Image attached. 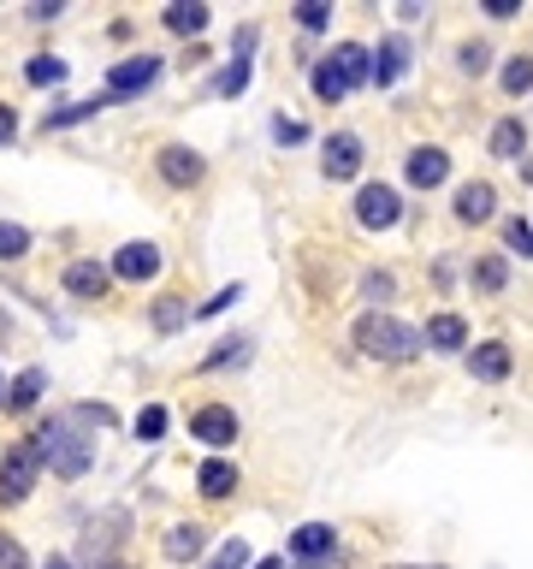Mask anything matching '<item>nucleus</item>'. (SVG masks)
I'll list each match as a JSON object with an SVG mask.
<instances>
[{
  "mask_svg": "<svg viewBox=\"0 0 533 569\" xmlns=\"http://www.w3.org/2000/svg\"><path fill=\"white\" fill-rule=\"evenodd\" d=\"M24 78H30V83H60V78H66V60H48V54H36L30 66H24Z\"/></svg>",
  "mask_w": 533,
  "mask_h": 569,
  "instance_id": "28",
  "label": "nucleus"
},
{
  "mask_svg": "<svg viewBox=\"0 0 533 569\" xmlns=\"http://www.w3.org/2000/svg\"><path fill=\"white\" fill-rule=\"evenodd\" d=\"M60 12H66V7H60V0H48V7H30V18L48 24V18H60Z\"/></svg>",
  "mask_w": 533,
  "mask_h": 569,
  "instance_id": "43",
  "label": "nucleus"
},
{
  "mask_svg": "<svg viewBox=\"0 0 533 569\" xmlns=\"http://www.w3.org/2000/svg\"><path fill=\"white\" fill-rule=\"evenodd\" d=\"M355 220H362L367 232H386V225L403 220V196L391 184H362V196H355Z\"/></svg>",
  "mask_w": 533,
  "mask_h": 569,
  "instance_id": "4",
  "label": "nucleus"
},
{
  "mask_svg": "<svg viewBox=\"0 0 533 569\" xmlns=\"http://www.w3.org/2000/svg\"><path fill=\"white\" fill-rule=\"evenodd\" d=\"M403 72H410V42H403V36H386V42H379V54L367 60V78L386 90V83H398Z\"/></svg>",
  "mask_w": 533,
  "mask_h": 569,
  "instance_id": "8",
  "label": "nucleus"
},
{
  "mask_svg": "<svg viewBox=\"0 0 533 569\" xmlns=\"http://www.w3.org/2000/svg\"><path fill=\"white\" fill-rule=\"evenodd\" d=\"M24 249H30V232H24V225H12V220H0V261H18Z\"/></svg>",
  "mask_w": 533,
  "mask_h": 569,
  "instance_id": "25",
  "label": "nucleus"
},
{
  "mask_svg": "<svg viewBox=\"0 0 533 569\" xmlns=\"http://www.w3.org/2000/svg\"><path fill=\"white\" fill-rule=\"evenodd\" d=\"M463 72H486V42H468L463 48Z\"/></svg>",
  "mask_w": 533,
  "mask_h": 569,
  "instance_id": "39",
  "label": "nucleus"
},
{
  "mask_svg": "<svg viewBox=\"0 0 533 569\" xmlns=\"http://www.w3.org/2000/svg\"><path fill=\"white\" fill-rule=\"evenodd\" d=\"M492 202H498V196H492V184H463V190H456V220H463V225H480V220H492Z\"/></svg>",
  "mask_w": 533,
  "mask_h": 569,
  "instance_id": "15",
  "label": "nucleus"
},
{
  "mask_svg": "<svg viewBox=\"0 0 533 569\" xmlns=\"http://www.w3.org/2000/svg\"><path fill=\"white\" fill-rule=\"evenodd\" d=\"M107 569H119V564H107Z\"/></svg>",
  "mask_w": 533,
  "mask_h": 569,
  "instance_id": "46",
  "label": "nucleus"
},
{
  "mask_svg": "<svg viewBox=\"0 0 533 569\" xmlns=\"http://www.w3.org/2000/svg\"><path fill=\"white\" fill-rule=\"evenodd\" d=\"M237 297H244V285H225V290H220V297H208V302H202V309H196V314H220V309H232V302H237Z\"/></svg>",
  "mask_w": 533,
  "mask_h": 569,
  "instance_id": "36",
  "label": "nucleus"
},
{
  "mask_svg": "<svg viewBox=\"0 0 533 569\" xmlns=\"http://www.w3.org/2000/svg\"><path fill=\"white\" fill-rule=\"evenodd\" d=\"M290 552H297V564H302V569H321V564L338 552V534H333L326 522H302L297 534H290Z\"/></svg>",
  "mask_w": 533,
  "mask_h": 569,
  "instance_id": "6",
  "label": "nucleus"
},
{
  "mask_svg": "<svg viewBox=\"0 0 533 569\" xmlns=\"http://www.w3.org/2000/svg\"><path fill=\"white\" fill-rule=\"evenodd\" d=\"M421 345L444 350V357H451V350H463V345H468V326H463V314H433V321H427V333H421Z\"/></svg>",
  "mask_w": 533,
  "mask_h": 569,
  "instance_id": "14",
  "label": "nucleus"
},
{
  "mask_svg": "<svg viewBox=\"0 0 533 569\" xmlns=\"http://www.w3.org/2000/svg\"><path fill=\"white\" fill-rule=\"evenodd\" d=\"M244 90H249V60H237V66H225L213 78V95H244Z\"/></svg>",
  "mask_w": 533,
  "mask_h": 569,
  "instance_id": "26",
  "label": "nucleus"
},
{
  "mask_svg": "<svg viewBox=\"0 0 533 569\" xmlns=\"http://www.w3.org/2000/svg\"><path fill=\"white\" fill-rule=\"evenodd\" d=\"M480 12H492V18H510V12H522V0H480Z\"/></svg>",
  "mask_w": 533,
  "mask_h": 569,
  "instance_id": "41",
  "label": "nucleus"
},
{
  "mask_svg": "<svg viewBox=\"0 0 533 569\" xmlns=\"http://www.w3.org/2000/svg\"><path fill=\"white\" fill-rule=\"evenodd\" d=\"M504 244H510V249H522V256H533V232H528L522 220H504Z\"/></svg>",
  "mask_w": 533,
  "mask_h": 569,
  "instance_id": "34",
  "label": "nucleus"
},
{
  "mask_svg": "<svg viewBox=\"0 0 533 569\" xmlns=\"http://www.w3.org/2000/svg\"><path fill=\"white\" fill-rule=\"evenodd\" d=\"M36 475H42V445H36V439L12 445L6 463H0V504H24L30 487H36Z\"/></svg>",
  "mask_w": 533,
  "mask_h": 569,
  "instance_id": "3",
  "label": "nucleus"
},
{
  "mask_svg": "<svg viewBox=\"0 0 533 569\" xmlns=\"http://www.w3.org/2000/svg\"><path fill=\"white\" fill-rule=\"evenodd\" d=\"M362 290H367L374 302H386V297H391V273H367V280H362Z\"/></svg>",
  "mask_w": 533,
  "mask_h": 569,
  "instance_id": "38",
  "label": "nucleus"
},
{
  "mask_svg": "<svg viewBox=\"0 0 533 569\" xmlns=\"http://www.w3.org/2000/svg\"><path fill=\"white\" fill-rule=\"evenodd\" d=\"M256 569H285V558H261Z\"/></svg>",
  "mask_w": 533,
  "mask_h": 569,
  "instance_id": "44",
  "label": "nucleus"
},
{
  "mask_svg": "<svg viewBox=\"0 0 533 569\" xmlns=\"http://www.w3.org/2000/svg\"><path fill=\"white\" fill-rule=\"evenodd\" d=\"M48 569H72V564L66 558H48Z\"/></svg>",
  "mask_w": 533,
  "mask_h": 569,
  "instance_id": "45",
  "label": "nucleus"
},
{
  "mask_svg": "<svg viewBox=\"0 0 533 569\" xmlns=\"http://www.w3.org/2000/svg\"><path fill=\"white\" fill-rule=\"evenodd\" d=\"M474 285H480V290H504V285H510V268H504L498 256H486V261L474 268Z\"/></svg>",
  "mask_w": 533,
  "mask_h": 569,
  "instance_id": "27",
  "label": "nucleus"
},
{
  "mask_svg": "<svg viewBox=\"0 0 533 569\" xmlns=\"http://www.w3.org/2000/svg\"><path fill=\"white\" fill-rule=\"evenodd\" d=\"M160 434H167V410H160V403H148V410L136 415V439L148 445V439H160Z\"/></svg>",
  "mask_w": 533,
  "mask_h": 569,
  "instance_id": "30",
  "label": "nucleus"
},
{
  "mask_svg": "<svg viewBox=\"0 0 533 569\" xmlns=\"http://www.w3.org/2000/svg\"><path fill=\"white\" fill-rule=\"evenodd\" d=\"M107 107V90H101L95 101H72V107H60V113H48V131H66V125H83V119H95V113Z\"/></svg>",
  "mask_w": 533,
  "mask_h": 569,
  "instance_id": "22",
  "label": "nucleus"
},
{
  "mask_svg": "<svg viewBox=\"0 0 533 569\" xmlns=\"http://www.w3.org/2000/svg\"><path fill=\"white\" fill-rule=\"evenodd\" d=\"M36 445H42V463H48V469L66 475V480L89 475V463H95V439L78 434V415H54V422L36 434Z\"/></svg>",
  "mask_w": 533,
  "mask_h": 569,
  "instance_id": "1",
  "label": "nucleus"
},
{
  "mask_svg": "<svg viewBox=\"0 0 533 569\" xmlns=\"http://www.w3.org/2000/svg\"><path fill=\"white\" fill-rule=\"evenodd\" d=\"M178 321H184V302H160V309H155V326H160V333H172Z\"/></svg>",
  "mask_w": 533,
  "mask_h": 569,
  "instance_id": "37",
  "label": "nucleus"
},
{
  "mask_svg": "<svg viewBox=\"0 0 533 569\" xmlns=\"http://www.w3.org/2000/svg\"><path fill=\"white\" fill-rule=\"evenodd\" d=\"M314 95H321V101H344L350 90L338 83V72H333V66H314Z\"/></svg>",
  "mask_w": 533,
  "mask_h": 569,
  "instance_id": "31",
  "label": "nucleus"
},
{
  "mask_svg": "<svg viewBox=\"0 0 533 569\" xmlns=\"http://www.w3.org/2000/svg\"><path fill=\"white\" fill-rule=\"evenodd\" d=\"M107 285H113V268H101V261H72L66 268V290L72 297H107Z\"/></svg>",
  "mask_w": 533,
  "mask_h": 569,
  "instance_id": "12",
  "label": "nucleus"
},
{
  "mask_svg": "<svg viewBox=\"0 0 533 569\" xmlns=\"http://www.w3.org/2000/svg\"><path fill=\"white\" fill-rule=\"evenodd\" d=\"M196 487H202V499H232V492H237V469L225 457H208L196 469Z\"/></svg>",
  "mask_w": 533,
  "mask_h": 569,
  "instance_id": "16",
  "label": "nucleus"
},
{
  "mask_svg": "<svg viewBox=\"0 0 533 569\" xmlns=\"http://www.w3.org/2000/svg\"><path fill=\"white\" fill-rule=\"evenodd\" d=\"M273 137H278V143H302V137H309V131H302L297 119H273Z\"/></svg>",
  "mask_w": 533,
  "mask_h": 569,
  "instance_id": "40",
  "label": "nucleus"
},
{
  "mask_svg": "<svg viewBox=\"0 0 533 569\" xmlns=\"http://www.w3.org/2000/svg\"><path fill=\"white\" fill-rule=\"evenodd\" d=\"M297 24H302V30H326V24H333V7H321V0H302V7H297Z\"/></svg>",
  "mask_w": 533,
  "mask_h": 569,
  "instance_id": "32",
  "label": "nucleus"
},
{
  "mask_svg": "<svg viewBox=\"0 0 533 569\" xmlns=\"http://www.w3.org/2000/svg\"><path fill=\"white\" fill-rule=\"evenodd\" d=\"M190 439H202V445H213V451L232 445V439H237V415L225 410V403H208V410L190 415Z\"/></svg>",
  "mask_w": 533,
  "mask_h": 569,
  "instance_id": "7",
  "label": "nucleus"
},
{
  "mask_svg": "<svg viewBox=\"0 0 533 569\" xmlns=\"http://www.w3.org/2000/svg\"><path fill=\"white\" fill-rule=\"evenodd\" d=\"M167 30H178V36L208 30V7L202 0H178V7H167Z\"/></svg>",
  "mask_w": 533,
  "mask_h": 569,
  "instance_id": "19",
  "label": "nucleus"
},
{
  "mask_svg": "<svg viewBox=\"0 0 533 569\" xmlns=\"http://www.w3.org/2000/svg\"><path fill=\"white\" fill-rule=\"evenodd\" d=\"M42 386H48V374H42V368H24L18 379H12V391H6V410H36Z\"/></svg>",
  "mask_w": 533,
  "mask_h": 569,
  "instance_id": "20",
  "label": "nucleus"
},
{
  "mask_svg": "<svg viewBox=\"0 0 533 569\" xmlns=\"http://www.w3.org/2000/svg\"><path fill=\"white\" fill-rule=\"evenodd\" d=\"M202 546H208V528H196V522H178V528H167V558H172V564L202 558Z\"/></svg>",
  "mask_w": 533,
  "mask_h": 569,
  "instance_id": "18",
  "label": "nucleus"
},
{
  "mask_svg": "<svg viewBox=\"0 0 533 569\" xmlns=\"http://www.w3.org/2000/svg\"><path fill=\"white\" fill-rule=\"evenodd\" d=\"M160 78V60L155 54H136V60H119V66L107 72V101H119V95H136V90H148V83Z\"/></svg>",
  "mask_w": 533,
  "mask_h": 569,
  "instance_id": "5",
  "label": "nucleus"
},
{
  "mask_svg": "<svg viewBox=\"0 0 533 569\" xmlns=\"http://www.w3.org/2000/svg\"><path fill=\"white\" fill-rule=\"evenodd\" d=\"M244 564H249V546H244V540H225L220 558H213L208 569H244Z\"/></svg>",
  "mask_w": 533,
  "mask_h": 569,
  "instance_id": "33",
  "label": "nucleus"
},
{
  "mask_svg": "<svg viewBox=\"0 0 533 569\" xmlns=\"http://www.w3.org/2000/svg\"><path fill=\"white\" fill-rule=\"evenodd\" d=\"M202 172H208V167H202V155H196V148H184V143L160 148V179H167V184L190 190V184L202 179Z\"/></svg>",
  "mask_w": 533,
  "mask_h": 569,
  "instance_id": "10",
  "label": "nucleus"
},
{
  "mask_svg": "<svg viewBox=\"0 0 533 569\" xmlns=\"http://www.w3.org/2000/svg\"><path fill=\"white\" fill-rule=\"evenodd\" d=\"M355 345H362V357H379V362H410L415 350H421V333L415 326H403L398 314H362L355 321Z\"/></svg>",
  "mask_w": 533,
  "mask_h": 569,
  "instance_id": "2",
  "label": "nucleus"
},
{
  "mask_svg": "<svg viewBox=\"0 0 533 569\" xmlns=\"http://www.w3.org/2000/svg\"><path fill=\"white\" fill-rule=\"evenodd\" d=\"M18 137V119H12V107H0V143H12Z\"/></svg>",
  "mask_w": 533,
  "mask_h": 569,
  "instance_id": "42",
  "label": "nucleus"
},
{
  "mask_svg": "<svg viewBox=\"0 0 533 569\" xmlns=\"http://www.w3.org/2000/svg\"><path fill=\"white\" fill-rule=\"evenodd\" d=\"M444 179H451V155H444V148H415V155H410V184L433 190Z\"/></svg>",
  "mask_w": 533,
  "mask_h": 569,
  "instance_id": "13",
  "label": "nucleus"
},
{
  "mask_svg": "<svg viewBox=\"0 0 533 569\" xmlns=\"http://www.w3.org/2000/svg\"><path fill=\"white\" fill-rule=\"evenodd\" d=\"M0 569H30V558H24V546L12 534H0Z\"/></svg>",
  "mask_w": 533,
  "mask_h": 569,
  "instance_id": "35",
  "label": "nucleus"
},
{
  "mask_svg": "<svg viewBox=\"0 0 533 569\" xmlns=\"http://www.w3.org/2000/svg\"><path fill=\"white\" fill-rule=\"evenodd\" d=\"M522 148H528L522 119H504L498 131H492V155H498V160H522Z\"/></svg>",
  "mask_w": 533,
  "mask_h": 569,
  "instance_id": "21",
  "label": "nucleus"
},
{
  "mask_svg": "<svg viewBox=\"0 0 533 569\" xmlns=\"http://www.w3.org/2000/svg\"><path fill=\"white\" fill-rule=\"evenodd\" d=\"M474 374L480 379H504V374H510V350H504V345H480L474 350Z\"/></svg>",
  "mask_w": 533,
  "mask_h": 569,
  "instance_id": "23",
  "label": "nucleus"
},
{
  "mask_svg": "<svg viewBox=\"0 0 533 569\" xmlns=\"http://www.w3.org/2000/svg\"><path fill=\"white\" fill-rule=\"evenodd\" d=\"M232 362H249V338H225V350H213L202 368H232Z\"/></svg>",
  "mask_w": 533,
  "mask_h": 569,
  "instance_id": "29",
  "label": "nucleus"
},
{
  "mask_svg": "<svg viewBox=\"0 0 533 569\" xmlns=\"http://www.w3.org/2000/svg\"><path fill=\"white\" fill-rule=\"evenodd\" d=\"M355 172H362V137H326V179H355Z\"/></svg>",
  "mask_w": 533,
  "mask_h": 569,
  "instance_id": "11",
  "label": "nucleus"
},
{
  "mask_svg": "<svg viewBox=\"0 0 533 569\" xmlns=\"http://www.w3.org/2000/svg\"><path fill=\"white\" fill-rule=\"evenodd\" d=\"M504 90H510V95H528L533 90V60L528 54H516L510 66H504Z\"/></svg>",
  "mask_w": 533,
  "mask_h": 569,
  "instance_id": "24",
  "label": "nucleus"
},
{
  "mask_svg": "<svg viewBox=\"0 0 533 569\" xmlns=\"http://www.w3.org/2000/svg\"><path fill=\"white\" fill-rule=\"evenodd\" d=\"M113 273H119V280H131V285L155 280V273H160V249L155 244H125L119 256H113Z\"/></svg>",
  "mask_w": 533,
  "mask_h": 569,
  "instance_id": "9",
  "label": "nucleus"
},
{
  "mask_svg": "<svg viewBox=\"0 0 533 569\" xmlns=\"http://www.w3.org/2000/svg\"><path fill=\"white\" fill-rule=\"evenodd\" d=\"M326 66L338 72V83H344V90H355V83H367V48H355V42H338Z\"/></svg>",
  "mask_w": 533,
  "mask_h": 569,
  "instance_id": "17",
  "label": "nucleus"
}]
</instances>
